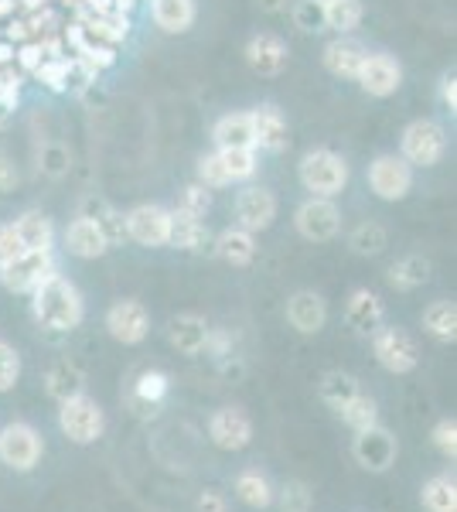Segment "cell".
Listing matches in <instances>:
<instances>
[{
  "mask_svg": "<svg viewBox=\"0 0 457 512\" xmlns=\"http://www.w3.org/2000/svg\"><path fill=\"white\" fill-rule=\"evenodd\" d=\"M348 178H352V168L331 147H314L297 164V181L314 198H338L348 188Z\"/></svg>",
  "mask_w": 457,
  "mask_h": 512,
  "instance_id": "7a4b0ae2",
  "label": "cell"
},
{
  "mask_svg": "<svg viewBox=\"0 0 457 512\" xmlns=\"http://www.w3.org/2000/svg\"><path fill=\"white\" fill-rule=\"evenodd\" d=\"M106 209H110V202L99 195H82V202H79V216H89V219H99Z\"/></svg>",
  "mask_w": 457,
  "mask_h": 512,
  "instance_id": "f5cc1de1",
  "label": "cell"
},
{
  "mask_svg": "<svg viewBox=\"0 0 457 512\" xmlns=\"http://www.w3.org/2000/svg\"><path fill=\"white\" fill-rule=\"evenodd\" d=\"M355 82H359V89L365 96L372 99H389L400 93L403 86V65L393 59L389 52H369L359 69V76H355Z\"/></svg>",
  "mask_w": 457,
  "mask_h": 512,
  "instance_id": "8fae6325",
  "label": "cell"
},
{
  "mask_svg": "<svg viewBox=\"0 0 457 512\" xmlns=\"http://www.w3.org/2000/svg\"><path fill=\"white\" fill-rule=\"evenodd\" d=\"M215 253L229 263V267H249L260 253V243H256V233H249L243 226H229L215 236Z\"/></svg>",
  "mask_w": 457,
  "mask_h": 512,
  "instance_id": "cb8c5ba5",
  "label": "cell"
},
{
  "mask_svg": "<svg viewBox=\"0 0 457 512\" xmlns=\"http://www.w3.org/2000/svg\"><path fill=\"white\" fill-rule=\"evenodd\" d=\"M355 393H362L359 390V379H355L352 373H342V369H335V373H328L321 379V400L328 403L331 410H342L348 400H352Z\"/></svg>",
  "mask_w": 457,
  "mask_h": 512,
  "instance_id": "8d00e7d4",
  "label": "cell"
},
{
  "mask_svg": "<svg viewBox=\"0 0 457 512\" xmlns=\"http://www.w3.org/2000/svg\"><path fill=\"white\" fill-rule=\"evenodd\" d=\"M14 14H21V4H18V0H0V21L14 18Z\"/></svg>",
  "mask_w": 457,
  "mask_h": 512,
  "instance_id": "9f6ffc18",
  "label": "cell"
},
{
  "mask_svg": "<svg viewBox=\"0 0 457 512\" xmlns=\"http://www.w3.org/2000/svg\"><path fill=\"white\" fill-rule=\"evenodd\" d=\"M437 96H440V106H444L447 113L457 110V76L454 72H444V76H440Z\"/></svg>",
  "mask_w": 457,
  "mask_h": 512,
  "instance_id": "f907efd6",
  "label": "cell"
},
{
  "mask_svg": "<svg viewBox=\"0 0 457 512\" xmlns=\"http://www.w3.org/2000/svg\"><path fill=\"white\" fill-rule=\"evenodd\" d=\"M447 154V130L440 127L437 120L420 117L413 123H406L400 134V158L410 164L413 171L417 168H434V164L444 161Z\"/></svg>",
  "mask_w": 457,
  "mask_h": 512,
  "instance_id": "3957f363",
  "label": "cell"
},
{
  "mask_svg": "<svg viewBox=\"0 0 457 512\" xmlns=\"http://www.w3.org/2000/svg\"><path fill=\"white\" fill-rule=\"evenodd\" d=\"M430 437H434V444H437V451L444 454V458H454L457 454V424L451 417L447 420H440V424L430 431Z\"/></svg>",
  "mask_w": 457,
  "mask_h": 512,
  "instance_id": "7dc6e473",
  "label": "cell"
},
{
  "mask_svg": "<svg viewBox=\"0 0 457 512\" xmlns=\"http://www.w3.org/2000/svg\"><path fill=\"white\" fill-rule=\"evenodd\" d=\"M246 65L256 72V76L263 79H273L280 76V72L287 69L290 62V48L287 41L280 35H273V31H260V35H253L246 41Z\"/></svg>",
  "mask_w": 457,
  "mask_h": 512,
  "instance_id": "9a60e30c",
  "label": "cell"
},
{
  "mask_svg": "<svg viewBox=\"0 0 457 512\" xmlns=\"http://www.w3.org/2000/svg\"><path fill=\"white\" fill-rule=\"evenodd\" d=\"M106 332L123 345H140L151 335V311L140 301H134V297L116 301L113 308L106 311Z\"/></svg>",
  "mask_w": 457,
  "mask_h": 512,
  "instance_id": "5bb4252c",
  "label": "cell"
},
{
  "mask_svg": "<svg viewBox=\"0 0 457 512\" xmlns=\"http://www.w3.org/2000/svg\"><path fill=\"white\" fill-rule=\"evenodd\" d=\"M369 342H372V355H376V362L386 369V373L406 376V373H413V369L420 366L417 342H413L410 332H403V328L386 325V321H382L376 332L369 335Z\"/></svg>",
  "mask_w": 457,
  "mask_h": 512,
  "instance_id": "277c9868",
  "label": "cell"
},
{
  "mask_svg": "<svg viewBox=\"0 0 457 512\" xmlns=\"http://www.w3.org/2000/svg\"><path fill=\"white\" fill-rule=\"evenodd\" d=\"M41 62H45V52H41V41L28 38V41H21V45L14 48V65H18L24 76H35Z\"/></svg>",
  "mask_w": 457,
  "mask_h": 512,
  "instance_id": "f6af8a7d",
  "label": "cell"
},
{
  "mask_svg": "<svg viewBox=\"0 0 457 512\" xmlns=\"http://www.w3.org/2000/svg\"><path fill=\"white\" fill-rule=\"evenodd\" d=\"M24 250H38V253H55V222L38 209H28L14 219Z\"/></svg>",
  "mask_w": 457,
  "mask_h": 512,
  "instance_id": "d4e9b609",
  "label": "cell"
},
{
  "mask_svg": "<svg viewBox=\"0 0 457 512\" xmlns=\"http://www.w3.org/2000/svg\"><path fill=\"white\" fill-rule=\"evenodd\" d=\"M21 4V14H28V11H41V7H48L52 0H18Z\"/></svg>",
  "mask_w": 457,
  "mask_h": 512,
  "instance_id": "6f0895ef",
  "label": "cell"
},
{
  "mask_svg": "<svg viewBox=\"0 0 457 512\" xmlns=\"http://www.w3.org/2000/svg\"><path fill=\"white\" fill-rule=\"evenodd\" d=\"M116 4V11H123V14H134V7L140 4V0H113Z\"/></svg>",
  "mask_w": 457,
  "mask_h": 512,
  "instance_id": "680465c9",
  "label": "cell"
},
{
  "mask_svg": "<svg viewBox=\"0 0 457 512\" xmlns=\"http://www.w3.org/2000/svg\"><path fill=\"white\" fill-rule=\"evenodd\" d=\"M253 117V144L263 154H284L290 147V123L277 103H260L249 110Z\"/></svg>",
  "mask_w": 457,
  "mask_h": 512,
  "instance_id": "7c38bea8",
  "label": "cell"
},
{
  "mask_svg": "<svg viewBox=\"0 0 457 512\" xmlns=\"http://www.w3.org/2000/svg\"><path fill=\"white\" fill-rule=\"evenodd\" d=\"M321 11L324 31H335V35H355V28L365 18L362 0H314Z\"/></svg>",
  "mask_w": 457,
  "mask_h": 512,
  "instance_id": "83f0119b",
  "label": "cell"
},
{
  "mask_svg": "<svg viewBox=\"0 0 457 512\" xmlns=\"http://www.w3.org/2000/svg\"><path fill=\"white\" fill-rule=\"evenodd\" d=\"M365 55H369V48H365L355 35H335V38L328 41V45H324L321 62H324V69H328L335 79L355 82V76H359V69H362V62H365Z\"/></svg>",
  "mask_w": 457,
  "mask_h": 512,
  "instance_id": "ac0fdd59",
  "label": "cell"
},
{
  "mask_svg": "<svg viewBox=\"0 0 457 512\" xmlns=\"http://www.w3.org/2000/svg\"><path fill=\"white\" fill-rule=\"evenodd\" d=\"M369 192L382 198V202H403L413 192V168L400 154H376L369 161Z\"/></svg>",
  "mask_w": 457,
  "mask_h": 512,
  "instance_id": "9c48e42d",
  "label": "cell"
},
{
  "mask_svg": "<svg viewBox=\"0 0 457 512\" xmlns=\"http://www.w3.org/2000/svg\"><path fill=\"white\" fill-rule=\"evenodd\" d=\"M58 274L55 253H38V250H24L14 256L11 263L0 267V284L14 294H35L48 277Z\"/></svg>",
  "mask_w": 457,
  "mask_h": 512,
  "instance_id": "52a82bcc",
  "label": "cell"
},
{
  "mask_svg": "<svg viewBox=\"0 0 457 512\" xmlns=\"http://www.w3.org/2000/svg\"><path fill=\"white\" fill-rule=\"evenodd\" d=\"M389 246V233L382 222H359V226L348 233V250L355 256H379Z\"/></svg>",
  "mask_w": 457,
  "mask_h": 512,
  "instance_id": "e575fe53",
  "label": "cell"
},
{
  "mask_svg": "<svg viewBox=\"0 0 457 512\" xmlns=\"http://www.w3.org/2000/svg\"><path fill=\"white\" fill-rule=\"evenodd\" d=\"M21 379V355L11 342H0V393L14 390Z\"/></svg>",
  "mask_w": 457,
  "mask_h": 512,
  "instance_id": "b9f144b4",
  "label": "cell"
},
{
  "mask_svg": "<svg viewBox=\"0 0 457 512\" xmlns=\"http://www.w3.org/2000/svg\"><path fill=\"white\" fill-rule=\"evenodd\" d=\"M263 14H284L290 11V0H256Z\"/></svg>",
  "mask_w": 457,
  "mask_h": 512,
  "instance_id": "11a10c76",
  "label": "cell"
},
{
  "mask_svg": "<svg viewBox=\"0 0 457 512\" xmlns=\"http://www.w3.org/2000/svg\"><path fill=\"white\" fill-rule=\"evenodd\" d=\"M0 28H4V21H0Z\"/></svg>",
  "mask_w": 457,
  "mask_h": 512,
  "instance_id": "91938a15",
  "label": "cell"
},
{
  "mask_svg": "<svg viewBox=\"0 0 457 512\" xmlns=\"http://www.w3.org/2000/svg\"><path fill=\"white\" fill-rule=\"evenodd\" d=\"M31 315H35L41 328L65 335V332H76L82 325V318H86V301H82L79 287L72 284L69 277L52 274L35 294H31Z\"/></svg>",
  "mask_w": 457,
  "mask_h": 512,
  "instance_id": "6da1fadb",
  "label": "cell"
},
{
  "mask_svg": "<svg viewBox=\"0 0 457 512\" xmlns=\"http://www.w3.org/2000/svg\"><path fill=\"white\" fill-rule=\"evenodd\" d=\"M151 21L164 35H188L198 21V0H151Z\"/></svg>",
  "mask_w": 457,
  "mask_h": 512,
  "instance_id": "7402d4cb",
  "label": "cell"
},
{
  "mask_svg": "<svg viewBox=\"0 0 457 512\" xmlns=\"http://www.w3.org/2000/svg\"><path fill=\"white\" fill-rule=\"evenodd\" d=\"M212 144H215V151H219V147H256L249 110L222 113V117L212 123Z\"/></svg>",
  "mask_w": 457,
  "mask_h": 512,
  "instance_id": "4316f807",
  "label": "cell"
},
{
  "mask_svg": "<svg viewBox=\"0 0 457 512\" xmlns=\"http://www.w3.org/2000/svg\"><path fill=\"white\" fill-rule=\"evenodd\" d=\"M58 427H62V434L69 437L72 444H93L106 431V414L93 396L76 393V396H69V400H62Z\"/></svg>",
  "mask_w": 457,
  "mask_h": 512,
  "instance_id": "5b68a950",
  "label": "cell"
},
{
  "mask_svg": "<svg viewBox=\"0 0 457 512\" xmlns=\"http://www.w3.org/2000/svg\"><path fill=\"white\" fill-rule=\"evenodd\" d=\"M198 512H226V499L215 489H205L198 495Z\"/></svg>",
  "mask_w": 457,
  "mask_h": 512,
  "instance_id": "db71d44e",
  "label": "cell"
},
{
  "mask_svg": "<svg viewBox=\"0 0 457 512\" xmlns=\"http://www.w3.org/2000/svg\"><path fill=\"white\" fill-rule=\"evenodd\" d=\"M290 14H294V24L301 31H324L321 11L314 0H290Z\"/></svg>",
  "mask_w": 457,
  "mask_h": 512,
  "instance_id": "bcb514c9",
  "label": "cell"
},
{
  "mask_svg": "<svg viewBox=\"0 0 457 512\" xmlns=\"http://www.w3.org/2000/svg\"><path fill=\"white\" fill-rule=\"evenodd\" d=\"M69 168H72V151L62 144V140H45V144L38 147V171L45 178H65L69 175Z\"/></svg>",
  "mask_w": 457,
  "mask_h": 512,
  "instance_id": "f35d334b",
  "label": "cell"
},
{
  "mask_svg": "<svg viewBox=\"0 0 457 512\" xmlns=\"http://www.w3.org/2000/svg\"><path fill=\"white\" fill-rule=\"evenodd\" d=\"M18 181H21L18 164H14L11 158H7V154H0V195L14 192V188H18Z\"/></svg>",
  "mask_w": 457,
  "mask_h": 512,
  "instance_id": "816d5d0a",
  "label": "cell"
},
{
  "mask_svg": "<svg viewBox=\"0 0 457 512\" xmlns=\"http://www.w3.org/2000/svg\"><path fill=\"white\" fill-rule=\"evenodd\" d=\"M18 253H24V243H21L18 229H14V222H0V267L11 263Z\"/></svg>",
  "mask_w": 457,
  "mask_h": 512,
  "instance_id": "c3c4849f",
  "label": "cell"
},
{
  "mask_svg": "<svg viewBox=\"0 0 457 512\" xmlns=\"http://www.w3.org/2000/svg\"><path fill=\"white\" fill-rule=\"evenodd\" d=\"M209 437L222 451H243L253 441V420L246 417L243 407H222L209 420Z\"/></svg>",
  "mask_w": 457,
  "mask_h": 512,
  "instance_id": "e0dca14e",
  "label": "cell"
},
{
  "mask_svg": "<svg viewBox=\"0 0 457 512\" xmlns=\"http://www.w3.org/2000/svg\"><path fill=\"white\" fill-rule=\"evenodd\" d=\"M96 222L103 226V233H106V239H110V246L127 243V229H123V212H116L113 205H110V209H106Z\"/></svg>",
  "mask_w": 457,
  "mask_h": 512,
  "instance_id": "681fc988",
  "label": "cell"
},
{
  "mask_svg": "<svg viewBox=\"0 0 457 512\" xmlns=\"http://www.w3.org/2000/svg\"><path fill=\"white\" fill-rule=\"evenodd\" d=\"M195 181H198V185H205V188H212V192H215V188H229V181H226V175H222V164H219V158H215V151L198 158Z\"/></svg>",
  "mask_w": 457,
  "mask_h": 512,
  "instance_id": "ee69618b",
  "label": "cell"
},
{
  "mask_svg": "<svg viewBox=\"0 0 457 512\" xmlns=\"http://www.w3.org/2000/svg\"><path fill=\"white\" fill-rule=\"evenodd\" d=\"M287 321L294 332L318 335L328 325V301L318 291H294L287 297Z\"/></svg>",
  "mask_w": 457,
  "mask_h": 512,
  "instance_id": "ffe728a7",
  "label": "cell"
},
{
  "mask_svg": "<svg viewBox=\"0 0 457 512\" xmlns=\"http://www.w3.org/2000/svg\"><path fill=\"white\" fill-rule=\"evenodd\" d=\"M314 506V492L311 485L304 482H287L284 492H280V509L284 512H311Z\"/></svg>",
  "mask_w": 457,
  "mask_h": 512,
  "instance_id": "7bdbcfd3",
  "label": "cell"
},
{
  "mask_svg": "<svg viewBox=\"0 0 457 512\" xmlns=\"http://www.w3.org/2000/svg\"><path fill=\"white\" fill-rule=\"evenodd\" d=\"M294 229L307 243H328L342 233V209L335 198H314L307 195L294 212Z\"/></svg>",
  "mask_w": 457,
  "mask_h": 512,
  "instance_id": "ba28073f",
  "label": "cell"
},
{
  "mask_svg": "<svg viewBox=\"0 0 457 512\" xmlns=\"http://www.w3.org/2000/svg\"><path fill=\"white\" fill-rule=\"evenodd\" d=\"M396 437L386 431V427H369V431L355 434L352 454L355 461L365 468V472H389V465L396 461Z\"/></svg>",
  "mask_w": 457,
  "mask_h": 512,
  "instance_id": "2e32d148",
  "label": "cell"
},
{
  "mask_svg": "<svg viewBox=\"0 0 457 512\" xmlns=\"http://www.w3.org/2000/svg\"><path fill=\"white\" fill-rule=\"evenodd\" d=\"M236 495L246 502V506H253V509H267L270 502H273V489H270V482L263 478L260 472H239L236 478Z\"/></svg>",
  "mask_w": 457,
  "mask_h": 512,
  "instance_id": "ab89813d",
  "label": "cell"
},
{
  "mask_svg": "<svg viewBox=\"0 0 457 512\" xmlns=\"http://www.w3.org/2000/svg\"><path fill=\"white\" fill-rule=\"evenodd\" d=\"M62 243H65V250L72 256H79V260H99V256L110 253V239H106L103 226L89 216L72 219L62 233Z\"/></svg>",
  "mask_w": 457,
  "mask_h": 512,
  "instance_id": "d6986e66",
  "label": "cell"
},
{
  "mask_svg": "<svg viewBox=\"0 0 457 512\" xmlns=\"http://www.w3.org/2000/svg\"><path fill=\"white\" fill-rule=\"evenodd\" d=\"M178 209H181V212H188V216L205 219V216L212 212V188H205V185H198V181H191V185L181 188Z\"/></svg>",
  "mask_w": 457,
  "mask_h": 512,
  "instance_id": "60d3db41",
  "label": "cell"
},
{
  "mask_svg": "<svg viewBox=\"0 0 457 512\" xmlns=\"http://www.w3.org/2000/svg\"><path fill=\"white\" fill-rule=\"evenodd\" d=\"M45 390H48V396H55V400L62 403L76 393H86V373H82L72 359H58L45 373Z\"/></svg>",
  "mask_w": 457,
  "mask_h": 512,
  "instance_id": "4dcf8cb0",
  "label": "cell"
},
{
  "mask_svg": "<svg viewBox=\"0 0 457 512\" xmlns=\"http://www.w3.org/2000/svg\"><path fill=\"white\" fill-rule=\"evenodd\" d=\"M338 417H342L355 434H362V431H369V427L379 424V407H376V400H372V396L355 393L352 400L338 410Z\"/></svg>",
  "mask_w": 457,
  "mask_h": 512,
  "instance_id": "74e56055",
  "label": "cell"
},
{
  "mask_svg": "<svg viewBox=\"0 0 457 512\" xmlns=\"http://www.w3.org/2000/svg\"><path fill=\"white\" fill-rule=\"evenodd\" d=\"M345 321L355 328L359 335H372L376 328L386 321V308H382L379 294L369 291V287H355L345 301Z\"/></svg>",
  "mask_w": 457,
  "mask_h": 512,
  "instance_id": "44dd1931",
  "label": "cell"
},
{
  "mask_svg": "<svg viewBox=\"0 0 457 512\" xmlns=\"http://www.w3.org/2000/svg\"><path fill=\"white\" fill-rule=\"evenodd\" d=\"M168 390H171V383L161 369H144V373L137 376L134 390H130V403H134V410L140 417H154L157 407L164 403V396H168Z\"/></svg>",
  "mask_w": 457,
  "mask_h": 512,
  "instance_id": "484cf974",
  "label": "cell"
},
{
  "mask_svg": "<svg viewBox=\"0 0 457 512\" xmlns=\"http://www.w3.org/2000/svg\"><path fill=\"white\" fill-rule=\"evenodd\" d=\"M123 229L127 239L144 250H164L171 246V209L157 202H140L130 212H123Z\"/></svg>",
  "mask_w": 457,
  "mask_h": 512,
  "instance_id": "8992f818",
  "label": "cell"
},
{
  "mask_svg": "<svg viewBox=\"0 0 457 512\" xmlns=\"http://www.w3.org/2000/svg\"><path fill=\"white\" fill-rule=\"evenodd\" d=\"M41 451H45V441L31 424H7L0 431V461H4L11 472H31V468L41 461Z\"/></svg>",
  "mask_w": 457,
  "mask_h": 512,
  "instance_id": "30bf717a",
  "label": "cell"
},
{
  "mask_svg": "<svg viewBox=\"0 0 457 512\" xmlns=\"http://www.w3.org/2000/svg\"><path fill=\"white\" fill-rule=\"evenodd\" d=\"M430 260L420 253H406L403 260H396L393 267H389V284L396 287V291H417L430 280Z\"/></svg>",
  "mask_w": 457,
  "mask_h": 512,
  "instance_id": "d6a6232c",
  "label": "cell"
},
{
  "mask_svg": "<svg viewBox=\"0 0 457 512\" xmlns=\"http://www.w3.org/2000/svg\"><path fill=\"white\" fill-rule=\"evenodd\" d=\"M31 79H38L41 86L52 89V93H69L72 86H86V82L79 79L76 59H72V55H62V59H45Z\"/></svg>",
  "mask_w": 457,
  "mask_h": 512,
  "instance_id": "1f68e13d",
  "label": "cell"
},
{
  "mask_svg": "<svg viewBox=\"0 0 457 512\" xmlns=\"http://www.w3.org/2000/svg\"><path fill=\"white\" fill-rule=\"evenodd\" d=\"M277 195L263 185H246L236 195V226L249 229V233H267L277 219Z\"/></svg>",
  "mask_w": 457,
  "mask_h": 512,
  "instance_id": "4fadbf2b",
  "label": "cell"
},
{
  "mask_svg": "<svg viewBox=\"0 0 457 512\" xmlns=\"http://www.w3.org/2000/svg\"><path fill=\"white\" fill-rule=\"evenodd\" d=\"M171 246L185 253L205 250V246H209V226H205V219L188 216V212H181V209H171Z\"/></svg>",
  "mask_w": 457,
  "mask_h": 512,
  "instance_id": "f546056e",
  "label": "cell"
},
{
  "mask_svg": "<svg viewBox=\"0 0 457 512\" xmlns=\"http://www.w3.org/2000/svg\"><path fill=\"white\" fill-rule=\"evenodd\" d=\"M215 158H219L222 175H226L229 185H246L260 171V151L256 147H219Z\"/></svg>",
  "mask_w": 457,
  "mask_h": 512,
  "instance_id": "f1b7e54d",
  "label": "cell"
},
{
  "mask_svg": "<svg viewBox=\"0 0 457 512\" xmlns=\"http://www.w3.org/2000/svg\"><path fill=\"white\" fill-rule=\"evenodd\" d=\"M423 328L437 342H454L457 338V304L454 301H434L423 311Z\"/></svg>",
  "mask_w": 457,
  "mask_h": 512,
  "instance_id": "836d02e7",
  "label": "cell"
},
{
  "mask_svg": "<svg viewBox=\"0 0 457 512\" xmlns=\"http://www.w3.org/2000/svg\"><path fill=\"white\" fill-rule=\"evenodd\" d=\"M209 321L202 315H174L168 321V342L178 349L181 355H202L205 345H209Z\"/></svg>",
  "mask_w": 457,
  "mask_h": 512,
  "instance_id": "603a6c76",
  "label": "cell"
},
{
  "mask_svg": "<svg viewBox=\"0 0 457 512\" xmlns=\"http://www.w3.org/2000/svg\"><path fill=\"white\" fill-rule=\"evenodd\" d=\"M423 509L427 512H457V485L451 475H437L423 485L420 492Z\"/></svg>",
  "mask_w": 457,
  "mask_h": 512,
  "instance_id": "d590c367",
  "label": "cell"
}]
</instances>
